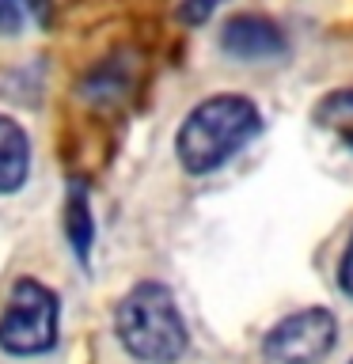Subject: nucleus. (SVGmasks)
Listing matches in <instances>:
<instances>
[{"instance_id":"obj_1","label":"nucleus","mask_w":353,"mask_h":364,"mask_svg":"<svg viewBox=\"0 0 353 364\" xmlns=\"http://www.w3.org/2000/svg\"><path fill=\"white\" fill-rule=\"evenodd\" d=\"M262 133V110L255 99L221 91L186 110L175 133V159L186 175H213L243 144Z\"/></svg>"},{"instance_id":"obj_2","label":"nucleus","mask_w":353,"mask_h":364,"mask_svg":"<svg viewBox=\"0 0 353 364\" xmlns=\"http://www.w3.org/2000/svg\"><path fill=\"white\" fill-rule=\"evenodd\" d=\"M118 346L137 364H179L190 349V326L164 281H141L114 307Z\"/></svg>"},{"instance_id":"obj_3","label":"nucleus","mask_w":353,"mask_h":364,"mask_svg":"<svg viewBox=\"0 0 353 364\" xmlns=\"http://www.w3.org/2000/svg\"><path fill=\"white\" fill-rule=\"evenodd\" d=\"M57 330H61L57 292L34 277H19L0 315V349L8 357H42L57 346Z\"/></svg>"},{"instance_id":"obj_4","label":"nucleus","mask_w":353,"mask_h":364,"mask_svg":"<svg viewBox=\"0 0 353 364\" xmlns=\"http://www.w3.org/2000/svg\"><path fill=\"white\" fill-rule=\"evenodd\" d=\"M338 346V318L330 307H300L278 318L262 338V357L270 364H319Z\"/></svg>"},{"instance_id":"obj_5","label":"nucleus","mask_w":353,"mask_h":364,"mask_svg":"<svg viewBox=\"0 0 353 364\" xmlns=\"http://www.w3.org/2000/svg\"><path fill=\"white\" fill-rule=\"evenodd\" d=\"M221 53L232 57V61L243 65H262V61H278V57L289 53V38L285 31L273 23L270 16H258V11H239V16H228L221 23Z\"/></svg>"},{"instance_id":"obj_6","label":"nucleus","mask_w":353,"mask_h":364,"mask_svg":"<svg viewBox=\"0 0 353 364\" xmlns=\"http://www.w3.org/2000/svg\"><path fill=\"white\" fill-rule=\"evenodd\" d=\"M31 178V136L27 129L0 114V193H16Z\"/></svg>"},{"instance_id":"obj_7","label":"nucleus","mask_w":353,"mask_h":364,"mask_svg":"<svg viewBox=\"0 0 353 364\" xmlns=\"http://www.w3.org/2000/svg\"><path fill=\"white\" fill-rule=\"evenodd\" d=\"M65 239L73 247V255L88 266L91 243H95V216H91V198L84 182H68L65 193Z\"/></svg>"},{"instance_id":"obj_8","label":"nucleus","mask_w":353,"mask_h":364,"mask_svg":"<svg viewBox=\"0 0 353 364\" xmlns=\"http://www.w3.org/2000/svg\"><path fill=\"white\" fill-rule=\"evenodd\" d=\"M133 87V73L130 65L122 61V57H110V61H102L99 68H91L88 80L80 84V95L91 99V102H102V107H110V102H122L130 95Z\"/></svg>"},{"instance_id":"obj_9","label":"nucleus","mask_w":353,"mask_h":364,"mask_svg":"<svg viewBox=\"0 0 353 364\" xmlns=\"http://www.w3.org/2000/svg\"><path fill=\"white\" fill-rule=\"evenodd\" d=\"M312 122L353 148V87H334L312 107Z\"/></svg>"},{"instance_id":"obj_10","label":"nucleus","mask_w":353,"mask_h":364,"mask_svg":"<svg viewBox=\"0 0 353 364\" xmlns=\"http://www.w3.org/2000/svg\"><path fill=\"white\" fill-rule=\"evenodd\" d=\"M50 0H0V34H23L31 23H46Z\"/></svg>"},{"instance_id":"obj_11","label":"nucleus","mask_w":353,"mask_h":364,"mask_svg":"<svg viewBox=\"0 0 353 364\" xmlns=\"http://www.w3.org/2000/svg\"><path fill=\"white\" fill-rule=\"evenodd\" d=\"M216 4H221V0H182V4H179V19L186 23V27H201V23L216 11Z\"/></svg>"},{"instance_id":"obj_12","label":"nucleus","mask_w":353,"mask_h":364,"mask_svg":"<svg viewBox=\"0 0 353 364\" xmlns=\"http://www.w3.org/2000/svg\"><path fill=\"white\" fill-rule=\"evenodd\" d=\"M338 289L353 300V232H349V243H346V250H342V258H338Z\"/></svg>"},{"instance_id":"obj_13","label":"nucleus","mask_w":353,"mask_h":364,"mask_svg":"<svg viewBox=\"0 0 353 364\" xmlns=\"http://www.w3.org/2000/svg\"><path fill=\"white\" fill-rule=\"evenodd\" d=\"M349 364H353V360H349Z\"/></svg>"}]
</instances>
